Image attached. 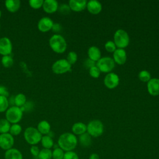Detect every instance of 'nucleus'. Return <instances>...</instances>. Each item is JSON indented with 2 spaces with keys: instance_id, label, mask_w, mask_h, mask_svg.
Returning <instances> with one entry per match:
<instances>
[{
  "instance_id": "obj_29",
  "label": "nucleus",
  "mask_w": 159,
  "mask_h": 159,
  "mask_svg": "<svg viewBox=\"0 0 159 159\" xmlns=\"http://www.w3.org/2000/svg\"><path fill=\"white\" fill-rule=\"evenodd\" d=\"M9 101L7 98L0 96V112H4L9 108Z\"/></svg>"
},
{
  "instance_id": "obj_7",
  "label": "nucleus",
  "mask_w": 159,
  "mask_h": 159,
  "mask_svg": "<svg viewBox=\"0 0 159 159\" xmlns=\"http://www.w3.org/2000/svg\"><path fill=\"white\" fill-rule=\"evenodd\" d=\"M96 66L99 69L101 72L110 73L115 66V62L113 58L109 57H101L96 63Z\"/></svg>"
},
{
  "instance_id": "obj_37",
  "label": "nucleus",
  "mask_w": 159,
  "mask_h": 159,
  "mask_svg": "<svg viewBox=\"0 0 159 159\" xmlns=\"http://www.w3.org/2000/svg\"><path fill=\"white\" fill-rule=\"evenodd\" d=\"M58 10L59 11V12L64 15H66L68 14L70 11H71L69 5L66 4H61L60 6H58Z\"/></svg>"
},
{
  "instance_id": "obj_24",
  "label": "nucleus",
  "mask_w": 159,
  "mask_h": 159,
  "mask_svg": "<svg viewBox=\"0 0 159 159\" xmlns=\"http://www.w3.org/2000/svg\"><path fill=\"white\" fill-rule=\"evenodd\" d=\"M40 142L43 148H48V149H50L53 146V144H54L52 138L48 135H45L42 136Z\"/></svg>"
},
{
  "instance_id": "obj_3",
  "label": "nucleus",
  "mask_w": 159,
  "mask_h": 159,
  "mask_svg": "<svg viewBox=\"0 0 159 159\" xmlns=\"http://www.w3.org/2000/svg\"><path fill=\"white\" fill-rule=\"evenodd\" d=\"M24 137L29 144L35 145L41 141L42 135L39 132L37 128L29 127L25 129L24 132Z\"/></svg>"
},
{
  "instance_id": "obj_15",
  "label": "nucleus",
  "mask_w": 159,
  "mask_h": 159,
  "mask_svg": "<svg viewBox=\"0 0 159 159\" xmlns=\"http://www.w3.org/2000/svg\"><path fill=\"white\" fill-rule=\"evenodd\" d=\"M68 5L71 11L81 12L86 7L87 1L86 0H70Z\"/></svg>"
},
{
  "instance_id": "obj_9",
  "label": "nucleus",
  "mask_w": 159,
  "mask_h": 159,
  "mask_svg": "<svg viewBox=\"0 0 159 159\" xmlns=\"http://www.w3.org/2000/svg\"><path fill=\"white\" fill-rule=\"evenodd\" d=\"M119 83V76L113 72L107 73L104 78V84L106 88L112 89L116 88Z\"/></svg>"
},
{
  "instance_id": "obj_30",
  "label": "nucleus",
  "mask_w": 159,
  "mask_h": 159,
  "mask_svg": "<svg viewBox=\"0 0 159 159\" xmlns=\"http://www.w3.org/2000/svg\"><path fill=\"white\" fill-rule=\"evenodd\" d=\"M22 132V127L19 124H13L11 125L9 134L12 136H16Z\"/></svg>"
},
{
  "instance_id": "obj_22",
  "label": "nucleus",
  "mask_w": 159,
  "mask_h": 159,
  "mask_svg": "<svg viewBox=\"0 0 159 159\" xmlns=\"http://www.w3.org/2000/svg\"><path fill=\"white\" fill-rule=\"evenodd\" d=\"M37 129L42 135L43 134L45 135H47L50 133V129H51V126H50V123L48 121L43 120L40 121L38 124Z\"/></svg>"
},
{
  "instance_id": "obj_27",
  "label": "nucleus",
  "mask_w": 159,
  "mask_h": 159,
  "mask_svg": "<svg viewBox=\"0 0 159 159\" xmlns=\"http://www.w3.org/2000/svg\"><path fill=\"white\" fill-rule=\"evenodd\" d=\"M39 159H51L52 158V151L50 149L43 148L40 150Z\"/></svg>"
},
{
  "instance_id": "obj_14",
  "label": "nucleus",
  "mask_w": 159,
  "mask_h": 159,
  "mask_svg": "<svg viewBox=\"0 0 159 159\" xmlns=\"http://www.w3.org/2000/svg\"><path fill=\"white\" fill-rule=\"evenodd\" d=\"M113 60L115 63L119 65H124L127 60V53L124 49L117 48L113 52Z\"/></svg>"
},
{
  "instance_id": "obj_2",
  "label": "nucleus",
  "mask_w": 159,
  "mask_h": 159,
  "mask_svg": "<svg viewBox=\"0 0 159 159\" xmlns=\"http://www.w3.org/2000/svg\"><path fill=\"white\" fill-rule=\"evenodd\" d=\"M49 45L52 50L57 53H62L67 48L65 38L59 34L53 35L49 39Z\"/></svg>"
},
{
  "instance_id": "obj_42",
  "label": "nucleus",
  "mask_w": 159,
  "mask_h": 159,
  "mask_svg": "<svg viewBox=\"0 0 159 159\" xmlns=\"http://www.w3.org/2000/svg\"><path fill=\"white\" fill-rule=\"evenodd\" d=\"M61 26L58 23H54L52 28V30L54 32H58L61 30Z\"/></svg>"
},
{
  "instance_id": "obj_40",
  "label": "nucleus",
  "mask_w": 159,
  "mask_h": 159,
  "mask_svg": "<svg viewBox=\"0 0 159 159\" xmlns=\"http://www.w3.org/2000/svg\"><path fill=\"white\" fill-rule=\"evenodd\" d=\"M30 153L35 157H38L39 152H40V150L39 148L36 146V145H32L30 148Z\"/></svg>"
},
{
  "instance_id": "obj_11",
  "label": "nucleus",
  "mask_w": 159,
  "mask_h": 159,
  "mask_svg": "<svg viewBox=\"0 0 159 159\" xmlns=\"http://www.w3.org/2000/svg\"><path fill=\"white\" fill-rule=\"evenodd\" d=\"M12 50L11 40L6 37L0 39V55L2 56L10 55Z\"/></svg>"
},
{
  "instance_id": "obj_25",
  "label": "nucleus",
  "mask_w": 159,
  "mask_h": 159,
  "mask_svg": "<svg viewBox=\"0 0 159 159\" xmlns=\"http://www.w3.org/2000/svg\"><path fill=\"white\" fill-rule=\"evenodd\" d=\"M14 103L16 106L22 107L26 103V97L22 93L17 94L14 98Z\"/></svg>"
},
{
  "instance_id": "obj_18",
  "label": "nucleus",
  "mask_w": 159,
  "mask_h": 159,
  "mask_svg": "<svg viewBox=\"0 0 159 159\" xmlns=\"http://www.w3.org/2000/svg\"><path fill=\"white\" fill-rule=\"evenodd\" d=\"M88 58L91 60L97 62L101 58L100 49L96 46H91L88 50Z\"/></svg>"
},
{
  "instance_id": "obj_44",
  "label": "nucleus",
  "mask_w": 159,
  "mask_h": 159,
  "mask_svg": "<svg viewBox=\"0 0 159 159\" xmlns=\"http://www.w3.org/2000/svg\"><path fill=\"white\" fill-rule=\"evenodd\" d=\"M1 15H2V12H1V10H0V18H1Z\"/></svg>"
},
{
  "instance_id": "obj_26",
  "label": "nucleus",
  "mask_w": 159,
  "mask_h": 159,
  "mask_svg": "<svg viewBox=\"0 0 159 159\" xmlns=\"http://www.w3.org/2000/svg\"><path fill=\"white\" fill-rule=\"evenodd\" d=\"M11 123L6 119H0V134H6L9 133Z\"/></svg>"
},
{
  "instance_id": "obj_34",
  "label": "nucleus",
  "mask_w": 159,
  "mask_h": 159,
  "mask_svg": "<svg viewBox=\"0 0 159 159\" xmlns=\"http://www.w3.org/2000/svg\"><path fill=\"white\" fill-rule=\"evenodd\" d=\"M43 3V0H30L29 1V6L35 9H39L42 7Z\"/></svg>"
},
{
  "instance_id": "obj_35",
  "label": "nucleus",
  "mask_w": 159,
  "mask_h": 159,
  "mask_svg": "<svg viewBox=\"0 0 159 159\" xmlns=\"http://www.w3.org/2000/svg\"><path fill=\"white\" fill-rule=\"evenodd\" d=\"M89 75L92 78H98L100 76L101 71H100L99 69L96 66V65H95V66L91 67L89 70Z\"/></svg>"
},
{
  "instance_id": "obj_8",
  "label": "nucleus",
  "mask_w": 159,
  "mask_h": 159,
  "mask_svg": "<svg viewBox=\"0 0 159 159\" xmlns=\"http://www.w3.org/2000/svg\"><path fill=\"white\" fill-rule=\"evenodd\" d=\"M71 68V65L66 59H59L53 63L52 70L54 73L60 75L70 71Z\"/></svg>"
},
{
  "instance_id": "obj_4",
  "label": "nucleus",
  "mask_w": 159,
  "mask_h": 159,
  "mask_svg": "<svg viewBox=\"0 0 159 159\" xmlns=\"http://www.w3.org/2000/svg\"><path fill=\"white\" fill-rule=\"evenodd\" d=\"M114 42L118 48L127 47L130 42V38L128 33L123 29L117 30L114 34Z\"/></svg>"
},
{
  "instance_id": "obj_33",
  "label": "nucleus",
  "mask_w": 159,
  "mask_h": 159,
  "mask_svg": "<svg viewBox=\"0 0 159 159\" xmlns=\"http://www.w3.org/2000/svg\"><path fill=\"white\" fill-rule=\"evenodd\" d=\"M78 59V55L77 53L73 51H71L70 52L68 55H67V57H66V60L68 61V62L71 65H73L75 64Z\"/></svg>"
},
{
  "instance_id": "obj_12",
  "label": "nucleus",
  "mask_w": 159,
  "mask_h": 159,
  "mask_svg": "<svg viewBox=\"0 0 159 159\" xmlns=\"http://www.w3.org/2000/svg\"><path fill=\"white\" fill-rule=\"evenodd\" d=\"M53 24L52 19L48 17H43L39 20L37 27L40 32H47L52 29Z\"/></svg>"
},
{
  "instance_id": "obj_36",
  "label": "nucleus",
  "mask_w": 159,
  "mask_h": 159,
  "mask_svg": "<svg viewBox=\"0 0 159 159\" xmlns=\"http://www.w3.org/2000/svg\"><path fill=\"white\" fill-rule=\"evenodd\" d=\"M104 47H105V49L106 50V51H107L109 52H111V53L114 52L117 49V47H116L114 42L111 40H109V41L106 42L104 45Z\"/></svg>"
},
{
  "instance_id": "obj_19",
  "label": "nucleus",
  "mask_w": 159,
  "mask_h": 159,
  "mask_svg": "<svg viewBox=\"0 0 159 159\" xmlns=\"http://www.w3.org/2000/svg\"><path fill=\"white\" fill-rule=\"evenodd\" d=\"M5 159H23L22 154L20 150L17 148H12L5 152Z\"/></svg>"
},
{
  "instance_id": "obj_38",
  "label": "nucleus",
  "mask_w": 159,
  "mask_h": 159,
  "mask_svg": "<svg viewBox=\"0 0 159 159\" xmlns=\"http://www.w3.org/2000/svg\"><path fill=\"white\" fill-rule=\"evenodd\" d=\"M63 159H79V157L75 152L68 151L65 153Z\"/></svg>"
},
{
  "instance_id": "obj_46",
  "label": "nucleus",
  "mask_w": 159,
  "mask_h": 159,
  "mask_svg": "<svg viewBox=\"0 0 159 159\" xmlns=\"http://www.w3.org/2000/svg\"><path fill=\"white\" fill-rule=\"evenodd\" d=\"M37 159H39V158H37Z\"/></svg>"
},
{
  "instance_id": "obj_16",
  "label": "nucleus",
  "mask_w": 159,
  "mask_h": 159,
  "mask_svg": "<svg viewBox=\"0 0 159 159\" xmlns=\"http://www.w3.org/2000/svg\"><path fill=\"white\" fill-rule=\"evenodd\" d=\"M86 8L89 12L92 14L96 15L98 14L102 11V4L101 3L96 0H90L87 2Z\"/></svg>"
},
{
  "instance_id": "obj_21",
  "label": "nucleus",
  "mask_w": 159,
  "mask_h": 159,
  "mask_svg": "<svg viewBox=\"0 0 159 159\" xmlns=\"http://www.w3.org/2000/svg\"><path fill=\"white\" fill-rule=\"evenodd\" d=\"M5 6L8 11L16 12L20 7V1L19 0H6L5 1Z\"/></svg>"
},
{
  "instance_id": "obj_32",
  "label": "nucleus",
  "mask_w": 159,
  "mask_h": 159,
  "mask_svg": "<svg viewBox=\"0 0 159 159\" xmlns=\"http://www.w3.org/2000/svg\"><path fill=\"white\" fill-rule=\"evenodd\" d=\"M64 151L60 147L55 148L52 151V158L53 159H63Z\"/></svg>"
},
{
  "instance_id": "obj_5",
  "label": "nucleus",
  "mask_w": 159,
  "mask_h": 159,
  "mask_svg": "<svg viewBox=\"0 0 159 159\" xmlns=\"http://www.w3.org/2000/svg\"><path fill=\"white\" fill-rule=\"evenodd\" d=\"M86 126V132L91 137H98L104 132V125L99 120H92Z\"/></svg>"
},
{
  "instance_id": "obj_45",
  "label": "nucleus",
  "mask_w": 159,
  "mask_h": 159,
  "mask_svg": "<svg viewBox=\"0 0 159 159\" xmlns=\"http://www.w3.org/2000/svg\"><path fill=\"white\" fill-rule=\"evenodd\" d=\"M0 28H1V25H0Z\"/></svg>"
},
{
  "instance_id": "obj_1",
  "label": "nucleus",
  "mask_w": 159,
  "mask_h": 159,
  "mask_svg": "<svg viewBox=\"0 0 159 159\" xmlns=\"http://www.w3.org/2000/svg\"><path fill=\"white\" fill-rule=\"evenodd\" d=\"M58 144L63 151L68 152L74 150L78 144V140L75 135L70 132H65L60 135Z\"/></svg>"
},
{
  "instance_id": "obj_20",
  "label": "nucleus",
  "mask_w": 159,
  "mask_h": 159,
  "mask_svg": "<svg viewBox=\"0 0 159 159\" xmlns=\"http://www.w3.org/2000/svg\"><path fill=\"white\" fill-rule=\"evenodd\" d=\"M71 130L74 135H80L86 132L87 126L83 122H76L72 125Z\"/></svg>"
},
{
  "instance_id": "obj_10",
  "label": "nucleus",
  "mask_w": 159,
  "mask_h": 159,
  "mask_svg": "<svg viewBox=\"0 0 159 159\" xmlns=\"http://www.w3.org/2000/svg\"><path fill=\"white\" fill-rule=\"evenodd\" d=\"M14 144V137L9 133L0 134V147L4 150H7L12 148Z\"/></svg>"
},
{
  "instance_id": "obj_13",
  "label": "nucleus",
  "mask_w": 159,
  "mask_h": 159,
  "mask_svg": "<svg viewBox=\"0 0 159 159\" xmlns=\"http://www.w3.org/2000/svg\"><path fill=\"white\" fill-rule=\"evenodd\" d=\"M148 93L153 96L159 95V78H151L147 84Z\"/></svg>"
},
{
  "instance_id": "obj_41",
  "label": "nucleus",
  "mask_w": 159,
  "mask_h": 159,
  "mask_svg": "<svg viewBox=\"0 0 159 159\" xmlns=\"http://www.w3.org/2000/svg\"><path fill=\"white\" fill-rule=\"evenodd\" d=\"M0 96H3L6 98L9 96V91L7 89L2 85H0Z\"/></svg>"
},
{
  "instance_id": "obj_17",
  "label": "nucleus",
  "mask_w": 159,
  "mask_h": 159,
  "mask_svg": "<svg viewBox=\"0 0 159 159\" xmlns=\"http://www.w3.org/2000/svg\"><path fill=\"white\" fill-rule=\"evenodd\" d=\"M58 3L56 0H45L42 7L45 12L52 14L58 10Z\"/></svg>"
},
{
  "instance_id": "obj_6",
  "label": "nucleus",
  "mask_w": 159,
  "mask_h": 159,
  "mask_svg": "<svg viewBox=\"0 0 159 159\" xmlns=\"http://www.w3.org/2000/svg\"><path fill=\"white\" fill-rule=\"evenodd\" d=\"M23 111L20 107L12 106L7 109L6 111V119L11 124H18L22 119Z\"/></svg>"
},
{
  "instance_id": "obj_39",
  "label": "nucleus",
  "mask_w": 159,
  "mask_h": 159,
  "mask_svg": "<svg viewBox=\"0 0 159 159\" xmlns=\"http://www.w3.org/2000/svg\"><path fill=\"white\" fill-rule=\"evenodd\" d=\"M96 65V62L91 60V59H89V58L86 59L84 61V63H83V66L84 67L86 68V69H90L91 67L94 66Z\"/></svg>"
},
{
  "instance_id": "obj_31",
  "label": "nucleus",
  "mask_w": 159,
  "mask_h": 159,
  "mask_svg": "<svg viewBox=\"0 0 159 159\" xmlns=\"http://www.w3.org/2000/svg\"><path fill=\"white\" fill-rule=\"evenodd\" d=\"M139 78L142 82H148L151 79V75L147 70H142L139 73Z\"/></svg>"
},
{
  "instance_id": "obj_28",
  "label": "nucleus",
  "mask_w": 159,
  "mask_h": 159,
  "mask_svg": "<svg viewBox=\"0 0 159 159\" xmlns=\"http://www.w3.org/2000/svg\"><path fill=\"white\" fill-rule=\"evenodd\" d=\"M1 63L4 67L9 68L12 66L14 63V60L11 55L2 56L1 58Z\"/></svg>"
},
{
  "instance_id": "obj_43",
  "label": "nucleus",
  "mask_w": 159,
  "mask_h": 159,
  "mask_svg": "<svg viewBox=\"0 0 159 159\" xmlns=\"http://www.w3.org/2000/svg\"><path fill=\"white\" fill-rule=\"evenodd\" d=\"M89 159H99V156L96 153H91L89 157Z\"/></svg>"
},
{
  "instance_id": "obj_23",
  "label": "nucleus",
  "mask_w": 159,
  "mask_h": 159,
  "mask_svg": "<svg viewBox=\"0 0 159 159\" xmlns=\"http://www.w3.org/2000/svg\"><path fill=\"white\" fill-rule=\"evenodd\" d=\"M79 142L80 145L83 147H88L92 143L91 137L87 133L85 132L83 134H81L79 137Z\"/></svg>"
}]
</instances>
